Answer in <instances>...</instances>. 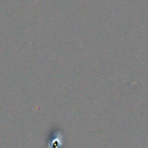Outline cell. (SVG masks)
Masks as SVG:
<instances>
[{
    "label": "cell",
    "instance_id": "cell-1",
    "mask_svg": "<svg viewBox=\"0 0 148 148\" xmlns=\"http://www.w3.org/2000/svg\"><path fill=\"white\" fill-rule=\"evenodd\" d=\"M64 144V136L61 131H57L55 134L53 139L49 142L47 148H61Z\"/></svg>",
    "mask_w": 148,
    "mask_h": 148
}]
</instances>
